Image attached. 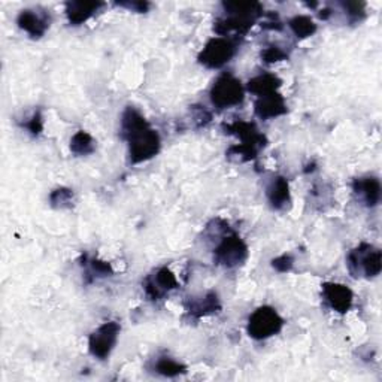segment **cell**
<instances>
[{"label":"cell","instance_id":"cell-1","mask_svg":"<svg viewBox=\"0 0 382 382\" xmlns=\"http://www.w3.org/2000/svg\"><path fill=\"white\" fill-rule=\"evenodd\" d=\"M121 130L128 144L132 163H142L153 158L160 150V137L135 108H127L121 120Z\"/></svg>","mask_w":382,"mask_h":382},{"label":"cell","instance_id":"cell-2","mask_svg":"<svg viewBox=\"0 0 382 382\" xmlns=\"http://www.w3.org/2000/svg\"><path fill=\"white\" fill-rule=\"evenodd\" d=\"M226 9V18H220L216 23V32L226 36L230 32L239 35L245 33L260 15H263V6L257 2H227L222 5Z\"/></svg>","mask_w":382,"mask_h":382},{"label":"cell","instance_id":"cell-3","mask_svg":"<svg viewBox=\"0 0 382 382\" xmlns=\"http://www.w3.org/2000/svg\"><path fill=\"white\" fill-rule=\"evenodd\" d=\"M226 132L230 135H236L240 137L242 145L240 146H233L230 148L229 154H236V155H244L245 160H251L254 158L258 153L260 148L266 145L265 136L258 132L257 127L253 123H247V121H235L231 124L225 126Z\"/></svg>","mask_w":382,"mask_h":382},{"label":"cell","instance_id":"cell-4","mask_svg":"<svg viewBox=\"0 0 382 382\" xmlns=\"http://www.w3.org/2000/svg\"><path fill=\"white\" fill-rule=\"evenodd\" d=\"M284 325V320L274 307L262 306L253 312L248 321V333L254 339H267L279 333Z\"/></svg>","mask_w":382,"mask_h":382},{"label":"cell","instance_id":"cell-5","mask_svg":"<svg viewBox=\"0 0 382 382\" xmlns=\"http://www.w3.org/2000/svg\"><path fill=\"white\" fill-rule=\"evenodd\" d=\"M211 100L220 109L236 106L244 100V87L239 79L230 73H225L212 86Z\"/></svg>","mask_w":382,"mask_h":382},{"label":"cell","instance_id":"cell-6","mask_svg":"<svg viewBox=\"0 0 382 382\" xmlns=\"http://www.w3.org/2000/svg\"><path fill=\"white\" fill-rule=\"evenodd\" d=\"M236 54V42L230 38H213L211 39L199 55V61L203 66L218 69L225 66Z\"/></svg>","mask_w":382,"mask_h":382},{"label":"cell","instance_id":"cell-7","mask_svg":"<svg viewBox=\"0 0 382 382\" xmlns=\"http://www.w3.org/2000/svg\"><path fill=\"white\" fill-rule=\"evenodd\" d=\"M348 266L354 276H359L360 270L366 276H376L379 275L382 263H381V251L374 249L372 247L363 244L357 249H354L348 257Z\"/></svg>","mask_w":382,"mask_h":382},{"label":"cell","instance_id":"cell-8","mask_svg":"<svg viewBox=\"0 0 382 382\" xmlns=\"http://www.w3.org/2000/svg\"><path fill=\"white\" fill-rule=\"evenodd\" d=\"M248 257V248L245 242L238 235H229L221 240L216 249V262L225 267H236L242 265Z\"/></svg>","mask_w":382,"mask_h":382},{"label":"cell","instance_id":"cell-9","mask_svg":"<svg viewBox=\"0 0 382 382\" xmlns=\"http://www.w3.org/2000/svg\"><path fill=\"white\" fill-rule=\"evenodd\" d=\"M120 333V325L114 321L102 324L97 330L91 333L88 339V348L93 356L105 360L114 350Z\"/></svg>","mask_w":382,"mask_h":382},{"label":"cell","instance_id":"cell-10","mask_svg":"<svg viewBox=\"0 0 382 382\" xmlns=\"http://www.w3.org/2000/svg\"><path fill=\"white\" fill-rule=\"evenodd\" d=\"M178 287V279L171 272L167 267L158 269L157 272L146 279L145 283V292L148 297H151L153 300H158L166 293H169Z\"/></svg>","mask_w":382,"mask_h":382},{"label":"cell","instance_id":"cell-11","mask_svg":"<svg viewBox=\"0 0 382 382\" xmlns=\"http://www.w3.org/2000/svg\"><path fill=\"white\" fill-rule=\"evenodd\" d=\"M20 29L29 33L32 38H41L50 27V17L39 9H24L17 18Z\"/></svg>","mask_w":382,"mask_h":382},{"label":"cell","instance_id":"cell-12","mask_svg":"<svg viewBox=\"0 0 382 382\" xmlns=\"http://www.w3.org/2000/svg\"><path fill=\"white\" fill-rule=\"evenodd\" d=\"M323 296L330 305L332 309L341 314L348 312L352 305V293L348 287H345L342 284H333V283L324 284Z\"/></svg>","mask_w":382,"mask_h":382},{"label":"cell","instance_id":"cell-13","mask_svg":"<svg viewBox=\"0 0 382 382\" xmlns=\"http://www.w3.org/2000/svg\"><path fill=\"white\" fill-rule=\"evenodd\" d=\"M287 113L285 100L278 93H270V95L258 97L256 102V114L262 120L275 118L284 115Z\"/></svg>","mask_w":382,"mask_h":382},{"label":"cell","instance_id":"cell-14","mask_svg":"<svg viewBox=\"0 0 382 382\" xmlns=\"http://www.w3.org/2000/svg\"><path fill=\"white\" fill-rule=\"evenodd\" d=\"M354 191L365 200L367 207H376L381 199V184L376 178H360L354 181Z\"/></svg>","mask_w":382,"mask_h":382},{"label":"cell","instance_id":"cell-15","mask_svg":"<svg viewBox=\"0 0 382 382\" xmlns=\"http://www.w3.org/2000/svg\"><path fill=\"white\" fill-rule=\"evenodd\" d=\"M102 6H104V3H99V2H69L66 3V14L69 21L72 24L78 26L86 23L88 18Z\"/></svg>","mask_w":382,"mask_h":382},{"label":"cell","instance_id":"cell-16","mask_svg":"<svg viewBox=\"0 0 382 382\" xmlns=\"http://www.w3.org/2000/svg\"><path fill=\"white\" fill-rule=\"evenodd\" d=\"M267 198L275 209H283L290 202V187L288 181L283 176H278L267 187Z\"/></svg>","mask_w":382,"mask_h":382},{"label":"cell","instance_id":"cell-17","mask_svg":"<svg viewBox=\"0 0 382 382\" xmlns=\"http://www.w3.org/2000/svg\"><path fill=\"white\" fill-rule=\"evenodd\" d=\"M279 87H281V79L275 75H270V73L258 75L248 82V90L258 97L275 93Z\"/></svg>","mask_w":382,"mask_h":382},{"label":"cell","instance_id":"cell-18","mask_svg":"<svg viewBox=\"0 0 382 382\" xmlns=\"http://www.w3.org/2000/svg\"><path fill=\"white\" fill-rule=\"evenodd\" d=\"M220 309V302L216 293H208L203 297H199V299H191L189 305V312L194 316H200L208 315L212 312H217Z\"/></svg>","mask_w":382,"mask_h":382},{"label":"cell","instance_id":"cell-19","mask_svg":"<svg viewBox=\"0 0 382 382\" xmlns=\"http://www.w3.org/2000/svg\"><path fill=\"white\" fill-rule=\"evenodd\" d=\"M288 26H290V29L293 30V33L297 36V38H302V39L309 38V36H312L316 32V24L306 15H297L292 18Z\"/></svg>","mask_w":382,"mask_h":382},{"label":"cell","instance_id":"cell-20","mask_svg":"<svg viewBox=\"0 0 382 382\" xmlns=\"http://www.w3.org/2000/svg\"><path fill=\"white\" fill-rule=\"evenodd\" d=\"M70 150L78 155H87L95 151V141L87 132H78L70 141Z\"/></svg>","mask_w":382,"mask_h":382},{"label":"cell","instance_id":"cell-21","mask_svg":"<svg viewBox=\"0 0 382 382\" xmlns=\"http://www.w3.org/2000/svg\"><path fill=\"white\" fill-rule=\"evenodd\" d=\"M155 370H157V374L172 378V376H178V375L184 374L185 366H182L181 363L175 361L169 357H162V359H158L155 363Z\"/></svg>","mask_w":382,"mask_h":382},{"label":"cell","instance_id":"cell-22","mask_svg":"<svg viewBox=\"0 0 382 382\" xmlns=\"http://www.w3.org/2000/svg\"><path fill=\"white\" fill-rule=\"evenodd\" d=\"M72 191L68 190V189H59L52 191L51 194V204L55 208H64V207H69L70 202H72Z\"/></svg>","mask_w":382,"mask_h":382},{"label":"cell","instance_id":"cell-23","mask_svg":"<svg viewBox=\"0 0 382 382\" xmlns=\"http://www.w3.org/2000/svg\"><path fill=\"white\" fill-rule=\"evenodd\" d=\"M262 59L266 63H276L287 59V52H284L279 46H267L266 50L262 51Z\"/></svg>","mask_w":382,"mask_h":382},{"label":"cell","instance_id":"cell-24","mask_svg":"<svg viewBox=\"0 0 382 382\" xmlns=\"http://www.w3.org/2000/svg\"><path fill=\"white\" fill-rule=\"evenodd\" d=\"M90 267H91V274L95 276H109L113 275V267H111L109 263L102 262V260L93 258L90 262Z\"/></svg>","mask_w":382,"mask_h":382},{"label":"cell","instance_id":"cell-25","mask_svg":"<svg viewBox=\"0 0 382 382\" xmlns=\"http://www.w3.org/2000/svg\"><path fill=\"white\" fill-rule=\"evenodd\" d=\"M24 127L27 128V130H29V132L32 133V135H39L41 132H42V128H44V121H42V115H41V113H39V111H38V113H35L33 115H32V118L29 120V121H27V123L24 124Z\"/></svg>","mask_w":382,"mask_h":382},{"label":"cell","instance_id":"cell-26","mask_svg":"<svg viewBox=\"0 0 382 382\" xmlns=\"http://www.w3.org/2000/svg\"><path fill=\"white\" fill-rule=\"evenodd\" d=\"M342 6L345 8V11H348L351 21H357L363 15H365V12H363V8H365V5L363 3L347 2V3H342Z\"/></svg>","mask_w":382,"mask_h":382},{"label":"cell","instance_id":"cell-27","mask_svg":"<svg viewBox=\"0 0 382 382\" xmlns=\"http://www.w3.org/2000/svg\"><path fill=\"white\" fill-rule=\"evenodd\" d=\"M272 266L278 270V272H288L293 267V257L292 256H281L275 258L272 262Z\"/></svg>","mask_w":382,"mask_h":382},{"label":"cell","instance_id":"cell-28","mask_svg":"<svg viewBox=\"0 0 382 382\" xmlns=\"http://www.w3.org/2000/svg\"><path fill=\"white\" fill-rule=\"evenodd\" d=\"M118 5L132 9V11H136V12H145L146 9L150 8V5L146 2H132V3H118Z\"/></svg>","mask_w":382,"mask_h":382}]
</instances>
